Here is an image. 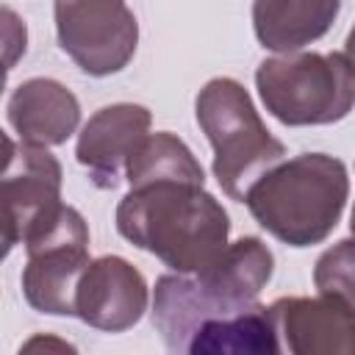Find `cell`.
Returning a JSON list of instances; mask_svg holds the SVG:
<instances>
[{
  "instance_id": "cell-19",
  "label": "cell",
  "mask_w": 355,
  "mask_h": 355,
  "mask_svg": "<svg viewBox=\"0 0 355 355\" xmlns=\"http://www.w3.org/2000/svg\"><path fill=\"white\" fill-rule=\"evenodd\" d=\"M14 153H17V144H14V141H11V139H8V136L0 130V172H3V169L11 164Z\"/></svg>"
},
{
  "instance_id": "cell-21",
  "label": "cell",
  "mask_w": 355,
  "mask_h": 355,
  "mask_svg": "<svg viewBox=\"0 0 355 355\" xmlns=\"http://www.w3.org/2000/svg\"><path fill=\"white\" fill-rule=\"evenodd\" d=\"M6 80H8V67L0 61V94H3V89H6Z\"/></svg>"
},
{
  "instance_id": "cell-18",
  "label": "cell",
  "mask_w": 355,
  "mask_h": 355,
  "mask_svg": "<svg viewBox=\"0 0 355 355\" xmlns=\"http://www.w3.org/2000/svg\"><path fill=\"white\" fill-rule=\"evenodd\" d=\"M17 241H19L17 225H14L11 214H8V208L0 202V263L8 258V252H11V247H14Z\"/></svg>"
},
{
  "instance_id": "cell-20",
  "label": "cell",
  "mask_w": 355,
  "mask_h": 355,
  "mask_svg": "<svg viewBox=\"0 0 355 355\" xmlns=\"http://www.w3.org/2000/svg\"><path fill=\"white\" fill-rule=\"evenodd\" d=\"M36 347H55V349H72L67 341H53V338H31L28 344H22V349H36Z\"/></svg>"
},
{
  "instance_id": "cell-7",
  "label": "cell",
  "mask_w": 355,
  "mask_h": 355,
  "mask_svg": "<svg viewBox=\"0 0 355 355\" xmlns=\"http://www.w3.org/2000/svg\"><path fill=\"white\" fill-rule=\"evenodd\" d=\"M58 47L92 78H105L130 64L139 22L122 0H55Z\"/></svg>"
},
{
  "instance_id": "cell-15",
  "label": "cell",
  "mask_w": 355,
  "mask_h": 355,
  "mask_svg": "<svg viewBox=\"0 0 355 355\" xmlns=\"http://www.w3.org/2000/svg\"><path fill=\"white\" fill-rule=\"evenodd\" d=\"M125 180L130 186H144L155 180H183L205 186V172L189 144L169 130L144 133L141 141L125 161Z\"/></svg>"
},
{
  "instance_id": "cell-11",
  "label": "cell",
  "mask_w": 355,
  "mask_h": 355,
  "mask_svg": "<svg viewBox=\"0 0 355 355\" xmlns=\"http://www.w3.org/2000/svg\"><path fill=\"white\" fill-rule=\"evenodd\" d=\"M61 164L47 147L19 144L11 164L0 172V202L8 208L19 241L42 222L50 211L61 205Z\"/></svg>"
},
{
  "instance_id": "cell-16",
  "label": "cell",
  "mask_w": 355,
  "mask_h": 355,
  "mask_svg": "<svg viewBox=\"0 0 355 355\" xmlns=\"http://www.w3.org/2000/svg\"><path fill=\"white\" fill-rule=\"evenodd\" d=\"M352 239L338 241L336 247L324 250L313 269V283L319 294L341 297L347 302H355V280H352Z\"/></svg>"
},
{
  "instance_id": "cell-10",
  "label": "cell",
  "mask_w": 355,
  "mask_h": 355,
  "mask_svg": "<svg viewBox=\"0 0 355 355\" xmlns=\"http://www.w3.org/2000/svg\"><path fill=\"white\" fill-rule=\"evenodd\" d=\"M153 114L139 103H114L89 116L78 136V164L89 169L97 189H116L125 178V161L150 133Z\"/></svg>"
},
{
  "instance_id": "cell-12",
  "label": "cell",
  "mask_w": 355,
  "mask_h": 355,
  "mask_svg": "<svg viewBox=\"0 0 355 355\" xmlns=\"http://www.w3.org/2000/svg\"><path fill=\"white\" fill-rule=\"evenodd\" d=\"M8 122L25 144L55 147L75 133L80 103L64 83L53 78H31L11 94Z\"/></svg>"
},
{
  "instance_id": "cell-8",
  "label": "cell",
  "mask_w": 355,
  "mask_h": 355,
  "mask_svg": "<svg viewBox=\"0 0 355 355\" xmlns=\"http://www.w3.org/2000/svg\"><path fill=\"white\" fill-rule=\"evenodd\" d=\"M144 275L119 255H103L86 263L75 286V316L89 327L122 333L147 311Z\"/></svg>"
},
{
  "instance_id": "cell-5",
  "label": "cell",
  "mask_w": 355,
  "mask_h": 355,
  "mask_svg": "<svg viewBox=\"0 0 355 355\" xmlns=\"http://www.w3.org/2000/svg\"><path fill=\"white\" fill-rule=\"evenodd\" d=\"M255 86L266 111L291 128L341 122L355 100V72L347 53L272 55L258 64Z\"/></svg>"
},
{
  "instance_id": "cell-4",
  "label": "cell",
  "mask_w": 355,
  "mask_h": 355,
  "mask_svg": "<svg viewBox=\"0 0 355 355\" xmlns=\"http://www.w3.org/2000/svg\"><path fill=\"white\" fill-rule=\"evenodd\" d=\"M194 114L214 147V178L239 202L266 169L286 158L283 141L269 133L250 92L233 78H211L194 100Z\"/></svg>"
},
{
  "instance_id": "cell-2",
  "label": "cell",
  "mask_w": 355,
  "mask_h": 355,
  "mask_svg": "<svg viewBox=\"0 0 355 355\" xmlns=\"http://www.w3.org/2000/svg\"><path fill=\"white\" fill-rule=\"evenodd\" d=\"M275 272V255L258 236L227 241L202 269L161 275L153 294V324L169 352H186L194 330L216 316H230L266 288Z\"/></svg>"
},
{
  "instance_id": "cell-17",
  "label": "cell",
  "mask_w": 355,
  "mask_h": 355,
  "mask_svg": "<svg viewBox=\"0 0 355 355\" xmlns=\"http://www.w3.org/2000/svg\"><path fill=\"white\" fill-rule=\"evenodd\" d=\"M25 50H28V25H25V19L14 8L0 3V61L11 69L22 61Z\"/></svg>"
},
{
  "instance_id": "cell-3",
  "label": "cell",
  "mask_w": 355,
  "mask_h": 355,
  "mask_svg": "<svg viewBox=\"0 0 355 355\" xmlns=\"http://www.w3.org/2000/svg\"><path fill=\"white\" fill-rule=\"evenodd\" d=\"M349 197V175L341 158L302 153L266 169L244 194L252 219L288 247L324 241Z\"/></svg>"
},
{
  "instance_id": "cell-9",
  "label": "cell",
  "mask_w": 355,
  "mask_h": 355,
  "mask_svg": "<svg viewBox=\"0 0 355 355\" xmlns=\"http://www.w3.org/2000/svg\"><path fill=\"white\" fill-rule=\"evenodd\" d=\"M352 308L341 297L319 294V297H280L266 311L272 316L280 349L286 347L294 355H316V352H352Z\"/></svg>"
},
{
  "instance_id": "cell-14",
  "label": "cell",
  "mask_w": 355,
  "mask_h": 355,
  "mask_svg": "<svg viewBox=\"0 0 355 355\" xmlns=\"http://www.w3.org/2000/svg\"><path fill=\"white\" fill-rule=\"evenodd\" d=\"M191 355H263L280 352V341L266 305L250 308L202 322L186 344Z\"/></svg>"
},
{
  "instance_id": "cell-1",
  "label": "cell",
  "mask_w": 355,
  "mask_h": 355,
  "mask_svg": "<svg viewBox=\"0 0 355 355\" xmlns=\"http://www.w3.org/2000/svg\"><path fill=\"white\" fill-rule=\"evenodd\" d=\"M116 230L172 272L191 275L222 252L230 236V219L205 186L155 180L130 186L119 200Z\"/></svg>"
},
{
  "instance_id": "cell-6",
  "label": "cell",
  "mask_w": 355,
  "mask_h": 355,
  "mask_svg": "<svg viewBox=\"0 0 355 355\" xmlns=\"http://www.w3.org/2000/svg\"><path fill=\"white\" fill-rule=\"evenodd\" d=\"M28 263L22 294L28 305L50 316H75V286L89 263V227L80 211L58 205L22 236Z\"/></svg>"
},
{
  "instance_id": "cell-13",
  "label": "cell",
  "mask_w": 355,
  "mask_h": 355,
  "mask_svg": "<svg viewBox=\"0 0 355 355\" xmlns=\"http://www.w3.org/2000/svg\"><path fill=\"white\" fill-rule=\"evenodd\" d=\"M341 0H255L252 28L275 53H294L322 39L338 19Z\"/></svg>"
}]
</instances>
